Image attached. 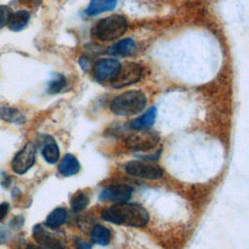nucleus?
I'll list each match as a JSON object with an SVG mask.
<instances>
[{
	"instance_id": "obj_1",
	"label": "nucleus",
	"mask_w": 249,
	"mask_h": 249,
	"mask_svg": "<svg viewBox=\"0 0 249 249\" xmlns=\"http://www.w3.org/2000/svg\"><path fill=\"white\" fill-rule=\"evenodd\" d=\"M101 217L110 223L124 225L127 227L140 228L149 222L147 210L136 203H119L105 208L101 212Z\"/></svg>"
},
{
	"instance_id": "obj_2",
	"label": "nucleus",
	"mask_w": 249,
	"mask_h": 249,
	"mask_svg": "<svg viewBox=\"0 0 249 249\" xmlns=\"http://www.w3.org/2000/svg\"><path fill=\"white\" fill-rule=\"evenodd\" d=\"M147 98L140 90H128L116 96L111 104L110 110L113 114L122 117H131L140 113L146 106Z\"/></svg>"
},
{
	"instance_id": "obj_3",
	"label": "nucleus",
	"mask_w": 249,
	"mask_h": 249,
	"mask_svg": "<svg viewBox=\"0 0 249 249\" xmlns=\"http://www.w3.org/2000/svg\"><path fill=\"white\" fill-rule=\"evenodd\" d=\"M127 26V19L124 16L112 15L96 23L94 33L100 41H113L122 37L125 33Z\"/></svg>"
},
{
	"instance_id": "obj_4",
	"label": "nucleus",
	"mask_w": 249,
	"mask_h": 249,
	"mask_svg": "<svg viewBox=\"0 0 249 249\" xmlns=\"http://www.w3.org/2000/svg\"><path fill=\"white\" fill-rule=\"evenodd\" d=\"M160 142V135L156 131L149 129L138 130V132L131 134L125 141L128 149L132 151H149L158 146Z\"/></svg>"
},
{
	"instance_id": "obj_5",
	"label": "nucleus",
	"mask_w": 249,
	"mask_h": 249,
	"mask_svg": "<svg viewBox=\"0 0 249 249\" xmlns=\"http://www.w3.org/2000/svg\"><path fill=\"white\" fill-rule=\"evenodd\" d=\"M125 172L133 177L142 178L146 180H158L162 174V168L157 163L133 160L125 165Z\"/></svg>"
},
{
	"instance_id": "obj_6",
	"label": "nucleus",
	"mask_w": 249,
	"mask_h": 249,
	"mask_svg": "<svg viewBox=\"0 0 249 249\" xmlns=\"http://www.w3.org/2000/svg\"><path fill=\"white\" fill-rule=\"evenodd\" d=\"M142 76V67L133 62H126L121 64V69L117 76L110 83L112 87L121 89L137 83Z\"/></svg>"
},
{
	"instance_id": "obj_7",
	"label": "nucleus",
	"mask_w": 249,
	"mask_h": 249,
	"mask_svg": "<svg viewBox=\"0 0 249 249\" xmlns=\"http://www.w3.org/2000/svg\"><path fill=\"white\" fill-rule=\"evenodd\" d=\"M121 69V62L115 58H101L93 66V76L99 83H111Z\"/></svg>"
},
{
	"instance_id": "obj_8",
	"label": "nucleus",
	"mask_w": 249,
	"mask_h": 249,
	"mask_svg": "<svg viewBox=\"0 0 249 249\" xmlns=\"http://www.w3.org/2000/svg\"><path fill=\"white\" fill-rule=\"evenodd\" d=\"M36 147L33 143L28 142L15 156L12 161V168L17 174H23L28 171L35 162Z\"/></svg>"
},
{
	"instance_id": "obj_9",
	"label": "nucleus",
	"mask_w": 249,
	"mask_h": 249,
	"mask_svg": "<svg viewBox=\"0 0 249 249\" xmlns=\"http://www.w3.org/2000/svg\"><path fill=\"white\" fill-rule=\"evenodd\" d=\"M56 229H51L47 226L36 225L33 229V237L36 242L47 249H62V239L53 231Z\"/></svg>"
},
{
	"instance_id": "obj_10",
	"label": "nucleus",
	"mask_w": 249,
	"mask_h": 249,
	"mask_svg": "<svg viewBox=\"0 0 249 249\" xmlns=\"http://www.w3.org/2000/svg\"><path fill=\"white\" fill-rule=\"evenodd\" d=\"M132 189L127 185H113L105 188L99 196L100 200L115 204L126 202L131 196Z\"/></svg>"
},
{
	"instance_id": "obj_11",
	"label": "nucleus",
	"mask_w": 249,
	"mask_h": 249,
	"mask_svg": "<svg viewBox=\"0 0 249 249\" xmlns=\"http://www.w3.org/2000/svg\"><path fill=\"white\" fill-rule=\"evenodd\" d=\"M157 117V109L155 107H150L143 115L139 118L134 119L130 123V127L134 130L149 129L155 123Z\"/></svg>"
},
{
	"instance_id": "obj_12",
	"label": "nucleus",
	"mask_w": 249,
	"mask_h": 249,
	"mask_svg": "<svg viewBox=\"0 0 249 249\" xmlns=\"http://www.w3.org/2000/svg\"><path fill=\"white\" fill-rule=\"evenodd\" d=\"M59 148L55 140L51 136H46L42 147V156L51 164L55 163L59 159Z\"/></svg>"
},
{
	"instance_id": "obj_13",
	"label": "nucleus",
	"mask_w": 249,
	"mask_h": 249,
	"mask_svg": "<svg viewBox=\"0 0 249 249\" xmlns=\"http://www.w3.org/2000/svg\"><path fill=\"white\" fill-rule=\"evenodd\" d=\"M80 170V162L72 154H67L63 157L58 164V172L65 176H73Z\"/></svg>"
},
{
	"instance_id": "obj_14",
	"label": "nucleus",
	"mask_w": 249,
	"mask_h": 249,
	"mask_svg": "<svg viewBox=\"0 0 249 249\" xmlns=\"http://www.w3.org/2000/svg\"><path fill=\"white\" fill-rule=\"evenodd\" d=\"M135 48V42L131 38H124L109 47L108 53L116 56L129 55Z\"/></svg>"
},
{
	"instance_id": "obj_15",
	"label": "nucleus",
	"mask_w": 249,
	"mask_h": 249,
	"mask_svg": "<svg viewBox=\"0 0 249 249\" xmlns=\"http://www.w3.org/2000/svg\"><path fill=\"white\" fill-rule=\"evenodd\" d=\"M117 5V0H90L86 14L92 17L98 14L112 11Z\"/></svg>"
},
{
	"instance_id": "obj_16",
	"label": "nucleus",
	"mask_w": 249,
	"mask_h": 249,
	"mask_svg": "<svg viewBox=\"0 0 249 249\" xmlns=\"http://www.w3.org/2000/svg\"><path fill=\"white\" fill-rule=\"evenodd\" d=\"M30 19V14L25 10H19L12 14L9 20V28L13 31L22 30Z\"/></svg>"
},
{
	"instance_id": "obj_17",
	"label": "nucleus",
	"mask_w": 249,
	"mask_h": 249,
	"mask_svg": "<svg viewBox=\"0 0 249 249\" xmlns=\"http://www.w3.org/2000/svg\"><path fill=\"white\" fill-rule=\"evenodd\" d=\"M90 239L93 243L101 246L109 244L111 239V233L109 229L101 225L94 226L90 231Z\"/></svg>"
},
{
	"instance_id": "obj_18",
	"label": "nucleus",
	"mask_w": 249,
	"mask_h": 249,
	"mask_svg": "<svg viewBox=\"0 0 249 249\" xmlns=\"http://www.w3.org/2000/svg\"><path fill=\"white\" fill-rule=\"evenodd\" d=\"M67 213L62 207H57L53 209L46 219V226L51 229H57L62 226L66 220Z\"/></svg>"
},
{
	"instance_id": "obj_19",
	"label": "nucleus",
	"mask_w": 249,
	"mask_h": 249,
	"mask_svg": "<svg viewBox=\"0 0 249 249\" xmlns=\"http://www.w3.org/2000/svg\"><path fill=\"white\" fill-rule=\"evenodd\" d=\"M0 119L9 123L20 124L24 123L25 118L21 112L12 107H1L0 108Z\"/></svg>"
},
{
	"instance_id": "obj_20",
	"label": "nucleus",
	"mask_w": 249,
	"mask_h": 249,
	"mask_svg": "<svg viewBox=\"0 0 249 249\" xmlns=\"http://www.w3.org/2000/svg\"><path fill=\"white\" fill-rule=\"evenodd\" d=\"M70 202H71V208L73 211H81L88 206L89 202V198L86 193L79 192L73 196Z\"/></svg>"
},
{
	"instance_id": "obj_21",
	"label": "nucleus",
	"mask_w": 249,
	"mask_h": 249,
	"mask_svg": "<svg viewBox=\"0 0 249 249\" xmlns=\"http://www.w3.org/2000/svg\"><path fill=\"white\" fill-rule=\"evenodd\" d=\"M66 85V79L63 75H57L54 79H53L48 85V92L50 93H57L63 89Z\"/></svg>"
},
{
	"instance_id": "obj_22",
	"label": "nucleus",
	"mask_w": 249,
	"mask_h": 249,
	"mask_svg": "<svg viewBox=\"0 0 249 249\" xmlns=\"http://www.w3.org/2000/svg\"><path fill=\"white\" fill-rule=\"evenodd\" d=\"M12 10L10 7L5 5H0V29L8 24L10 18L12 16Z\"/></svg>"
},
{
	"instance_id": "obj_23",
	"label": "nucleus",
	"mask_w": 249,
	"mask_h": 249,
	"mask_svg": "<svg viewBox=\"0 0 249 249\" xmlns=\"http://www.w3.org/2000/svg\"><path fill=\"white\" fill-rule=\"evenodd\" d=\"M79 64L84 71H88L90 66V59L87 56H83L79 59Z\"/></svg>"
},
{
	"instance_id": "obj_24",
	"label": "nucleus",
	"mask_w": 249,
	"mask_h": 249,
	"mask_svg": "<svg viewBox=\"0 0 249 249\" xmlns=\"http://www.w3.org/2000/svg\"><path fill=\"white\" fill-rule=\"evenodd\" d=\"M75 245H76V248H77V249H90V247H91V244H90V243H89L88 241L82 240V239H80V238L76 239Z\"/></svg>"
},
{
	"instance_id": "obj_25",
	"label": "nucleus",
	"mask_w": 249,
	"mask_h": 249,
	"mask_svg": "<svg viewBox=\"0 0 249 249\" xmlns=\"http://www.w3.org/2000/svg\"><path fill=\"white\" fill-rule=\"evenodd\" d=\"M9 211V204L7 202L0 203V221H2Z\"/></svg>"
},
{
	"instance_id": "obj_26",
	"label": "nucleus",
	"mask_w": 249,
	"mask_h": 249,
	"mask_svg": "<svg viewBox=\"0 0 249 249\" xmlns=\"http://www.w3.org/2000/svg\"><path fill=\"white\" fill-rule=\"evenodd\" d=\"M8 232L4 228H0V243L4 242L7 239Z\"/></svg>"
},
{
	"instance_id": "obj_27",
	"label": "nucleus",
	"mask_w": 249,
	"mask_h": 249,
	"mask_svg": "<svg viewBox=\"0 0 249 249\" xmlns=\"http://www.w3.org/2000/svg\"><path fill=\"white\" fill-rule=\"evenodd\" d=\"M25 249H47L45 247H42L40 245H35V244H29Z\"/></svg>"
}]
</instances>
